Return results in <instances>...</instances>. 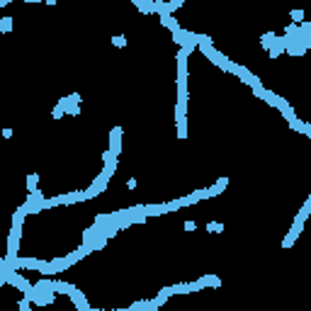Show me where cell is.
Returning a JSON list of instances; mask_svg holds the SVG:
<instances>
[{
  "instance_id": "3957f363",
  "label": "cell",
  "mask_w": 311,
  "mask_h": 311,
  "mask_svg": "<svg viewBox=\"0 0 311 311\" xmlns=\"http://www.w3.org/2000/svg\"><path fill=\"white\" fill-rule=\"evenodd\" d=\"M221 229H224L221 224H209V231H221Z\"/></svg>"
},
{
  "instance_id": "7a4b0ae2",
  "label": "cell",
  "mask_w": 311,
  "mask_h": 311,
  "mask_svg": "<svg viewBox=\"0 0 311 311\" xmlns=\"http://www.w3.org/2000/svg\"><path fill=\"white\" fill-rule=\"evenodd\" d=\"M114 44H117V46H124L127 41H124V37H114Z\"/></svg>"
},
{
  "instance_id": "6da1fadb",
  "label": "cell",
  "mask_w": 311,
  "mask_h": 311,
  "mask_svg": "<svg viewBox=\"0 0 311 311\" xmlns=\"http://www.w3.org/2000/svg\"><path fill=\"white\" fill-rule=\"evenodd\" d=\"M10 27H12V22H10V17H5L3 22H0V29H3V32H10Z\"/></svg>"
}]
</instances>
